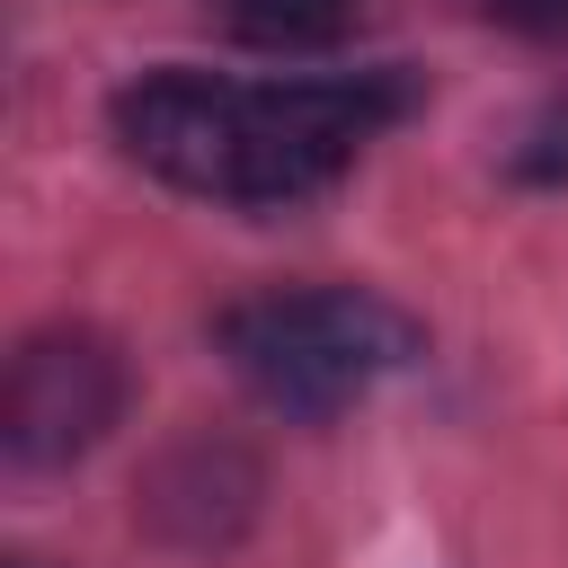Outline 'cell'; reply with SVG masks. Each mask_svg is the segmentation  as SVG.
Segmentation results:
<instances>
[{"label":"cell","mask_w":568,"mask_h":568,"mask_svg":"<svg viewBox=\"0 0 568 568\" xmlns=\"http://www.w3.org/2000/svg\"><path fill=\"white\" fill-rule=\"evenodd\" d=\"M417 106L408 62L328 71V80H213V71H142L106 98V124L133 169L178 195L284 213L337 186L364 142H382Z\"/></svg>","instance_id":"1"},{"label":"cell","mask_w":568,"mask_h":568,"mask_svg":"<svg viewBox=\"0 0 568 568\" xmlns=\"http://www.w3.org/2000/svg\"><path fill=\"white\" fill-rule=\"evenodd\" d=\"M213 346L257 408L328 426L355 399H373L390 373H408L426 355V328L364 284H293V293L231 302L213 320Z\"/></svg>","instance_id":"2"},{"label":"cell","mask_w":568,"mask_h":568,"mask_svg":"<svg viewBox=\"0 0 568 568\" xmlns=\"http://www.w3.org/2000/svg\"><path fill=\"white\" fill-rule=\"evenodd\" d=\"M124 355L115 337L62 320V328H36L18 337L9 355V382H0V453L18 470H71L80 453L106 444V426L124 417Z\"/></svg>","instance_id":"3"},{"label":"cell","mask_w":568,"mask_h":568,"mask_svg":"<svg viewBox=\"0 0 568 568\" xmlns=\"http://www.w3.org/2000/svg\"><path fill=\"white\" fill-rule=\"evenodd\" d=\"M248 515H257V462L240 444H222V435H195V444L160 453L151 479H142V524L160 541L213 550V541L248 532Z\"/></svg>","instance_id":"4"},{"label":"cell","mask_w":568,"mask_h":568,"mask_svg":"<svg viewBox=\"0 0 568 568\" xmlns=\"http://www.w3.org/2000/svg\"><path fill=\"white\" fill-rule=\"evenodd\" d=\"M204 18L248 53L311 62V53H337L364 27V0H204Z\"/></svg>","instance_id":"5"},{"label":"cell","mask_w":568,"mask_h":568,"mask_svg":"<svg viewBox=\"0 0 568 568\" xmlns=\"http://www.w3.org/2000/svg\"><path fill=\"white\" fill-rule=\"evenodd\" d=\"M506 178H515V186H568V89L532 106V124H524L515 151H506Z\"/></svg>","instance_id":"6"},{"label":"cell","mask_w":568,"mask_h":568,"mask_svg":"<svg viewBox=\"0 0 568 568\" xmlns=\"http://www.w3.org/2000/svg\"><path fill=\"white\" fill-rule=\"evenodd\" d=\"M488 27H506V36H532V44H559L568 36V0H470Z\"/></svg>","instance_id":"7"},{"label":"cell","mask_w":568,"mask_h":568,"mask_svg":"<svg viewBox=\"0 0 568 568\" xmlns=\"http://www.w3.org/2000/svg\"><path fill=\"white\" fill-rule=\"evenodd\" d=\"M9 568H36V559H9Z\"/></svg>","instance_id":"8"}]
</instances>
